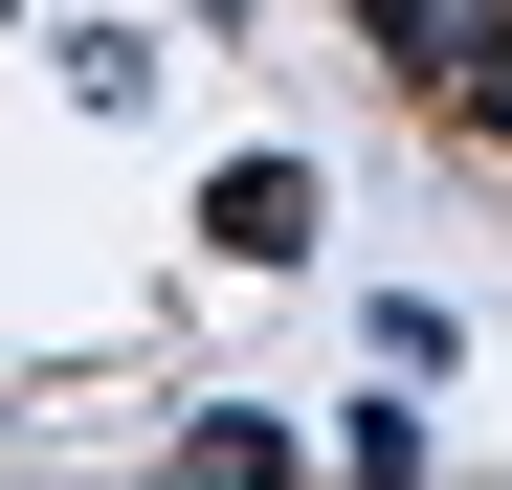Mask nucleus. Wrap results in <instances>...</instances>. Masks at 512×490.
Here are the masks:
<instances>
[{
    "label": "nucleus",
    "instance_id": "obj_1",
    "mask_svg": "<svg viewBox=\"0 0 512 490\" xmlns=\"http://www.w3.org/2000/svg\"><path fill=\"white\" fill-rule=\"evenodd\" d=\"M357 23H379L423 90L468 112V134H512V0H357Z\"/></svg>",
    "mask_w": 512,
    "mask_h": 490
},
{
    "label": "nucleus",
    "instance_id": "obj_2",
    "mask_svg": "<svg viewBox=\"0 0 512 490\" xmlns=\"http://www.w3.org/2000/svg\"><path fill=\"white\" fill-rule=\"evenodd\" d=\"M201 223H223V245H245V268H290V245H312V179H290V156H245V179H223V201H201Z\"/></svg>",
    "mask_w": 512,
    "mask_h": 490
}]
</instances>
